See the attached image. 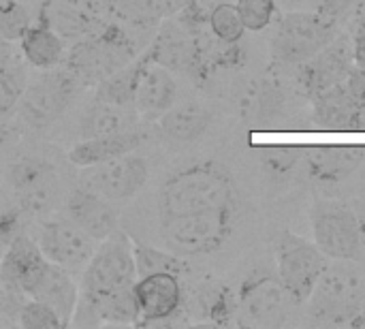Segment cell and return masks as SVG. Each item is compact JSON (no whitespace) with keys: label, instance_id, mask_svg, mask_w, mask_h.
Wrapping results in <instances>:
<instances>
[{"label":"cell","instance_id":"obj_24","mask_svg":"<svg viewBox=\"0 0 365 329\" xmlns=\"http://www.w3.org/2000/svg\"><path fill=\"white\" fill-rule=\"evenodd\" d=\"M139 113L135 107H122L105 101H94L90 105L77 126L79 139H92V137H105V135H115L124 133L130 128H137Z\"/></svg>","mask_w":365,"mask_h":329},{"label":"cell","instance_id":"obj_22","mask_svg":"<svg viewBox=\"0 0 365 329\" xmlns=\"http://www.w3.org/2000/svg\"><path fill=\"white\" fill-rule=\"evenodd\" d=\"M312 120L321 131H357V103L346 83L312 98Z\"/></svg>","mask_w":365,"mask_h":329},{"label":"cell","instance_id":"obj_46","mask_svg":"<svg viewBox=\"0 0 365 329\" xmlns=\"http://www.w3.org/2000/svg\"><path fill=\"white\" fill-rule=\"evenodd\" d=\"M306 2H319V0H306Z\"/></svg>","mask_w":365,"mask_h":329},{"label":"cell","instance_id":"obj_43","mask_svg":"<svg viewBox=\"0 0 365 329\" xmlns=\"http://www.w3.org/2000/svg\"><path fill=\"white\" fill-rule=\"evenodd\" d=\"M357 131H365V107L357 109Z\"/></svg>","mask_w":365,"mask_h":329},{"label":"cell","instance_id":"obj_33","mask_svg":"<svg viewBox=\"0 0 365 329\" xmlns=\"http://www.w3.org/2000/svg\"><path fill=\"white\" fill-rule=\"evenodd\" d=\"M32 24L30 13L24 0H6L0 2V39L6 43L19 41L21 34Z\"/></svg>","mask_w":365,"mask_h":329},{"label":"cell","instance_id":"obj_4","mask_svg":"<svg viewBox=\"0 0 365 329\" xmlns=\"http://www.w3.org/2000/svg\"><path fill=\"white\" fill-rule=\"evenodd\" d=\"M133 58L135 45L130 36L120 26L103 24L66 51L64 66L81 81V86H96Z\"/></svg>","mask_w":365,"mask_h":329},{"label":"cell","instance_id":"obj_40","mask_svg":"<svg viewBox=\"0 0 365 329\" xmlns=\"http://www.w3.org/2000/svg\"><path fill=\"white\" fill-rule=\"evenodd\" d=\"M357 216H359V227H361V250L365 257V203L357 206Z\"/></svg>","mask_w":365,"mask_h":329},{"label":"cell","instance_id":"obj_5","mask_svg":"<svg viewBox=\"0 0 365 329\" xmlns=\"http://www.w3.org/2000/svg\"><path fill=\"white\" fill-rule=\"evenodd\" d=\"M293 302L276 272L261 268L246 276L235 293V325L244 329H280Z\"/></svg>","mask_w":365,"mask_h":329},{"label":"cell","instance_id":"obj_32","mask_svg":"<svg viewBox=\"0 0 365 329\" xmlns=\"http://www.w3.org/2000/svg\"><path fill=\"white\" fill-rule=\"evenodd\" d=\"M17 325L21 329H62L66 328L60 315L41 300H24L17 310Z\"/></svg>","mask_w":365,"mask_h":329},{"label":"cell","instance_id":"obj_15","mask_svg":"<svg viewBox=\"0 0 365 329\" xmlns=\"http://www.w3.org/2000/svg\"><path fill=\"white\" fill-rule=\"evenodd\" d=\"M135 300L139 308L137 325H160L182 310V276L173 272H152L135 280Z\"/></svg>","mask_w":365,"mask_h":329},{"label":"cell","instance_id":"obj_26","mask_svg":"<svg viewBox=\"0 0 365 329\" xmlns=\"http://www.w3.org/2000/svg\"><path fill=\"white\" fill-rule=\"evenodd\" d=\"M284 107V92L278 81L261 79L242 98V116L259 126H269Z\"/></svg>","mask_w":365,"mask_h":329},{"label":"cell","instance_id":"obj_34","mask_svg":"<svg viewBox=\"0 0 365 329\" xmlns=\"http://www.w3.org/2000/svg\"><path fill=\"white\" fill-rule=\"evenodd\" d=\"M235 6L246 30H252V32L265 30L267 26L274 24L278 15L276 0H235Z\"/></svg>","mask_w":365,"mask_h":329},{"label":"cell","instance_id":"obj_20","mask_svg":"<svg viewBox=\"0 0 365 329\" xmlns=\"http://www.w3.org/2000/svg\"><path fill=\"white\" fill-rule=\"evenodd\" d=\"M17 43L24 60L38 71H51L64 64L66 39L41 15L36 24L28 26V30L21 34Z\"/></svg>","mask_w":365,"mask_h":329},{"label":"cell","instance_id":"obj_12","mask_svg":"<svg viewBox=\"0 0 365 329\" xmlns=\"http://www.w3.org/2000/svg\"><path fill=\"white\" fill-rule=\"evenodd\" d=\"M51 263L41 253L38 244L26 233H17L4 248L0 259V283L17 298L30 300L47 276Z\"/></svg>","mask_w":365,"mask_h":329},{"label":"cell","instance_id":"obj_28","mask_svg":"<svg viewBox=\"0 0 365 329\" xmlns=\"http://www.w3.org/2000/svg\"><path fill=\"white\" fill-rule=\"evenodd\" d=\"M133 253H135V263H137L139 276L152 274V272H173V274L182 276L188 272L186 261L171 250H160V248H154V246L133 240Z\"/></svg>","mask_w":365,"mask_h":329},{"label":"cell","instance_id":"obj_45","mask_svg":"<svg viewBox=\"0 0 365 329\" xmlns=\"http://www.w3.org/2000/svg\"><path fill=\"white\" fill-rule=\"evenodd\" d=\"M160 4H171V2H178V0H158Z\"/></svg>","mask_w":365,"mask_h":329},{"label":"cell","instance_id":"obj_18","mask_svg":"<svg viewBox=\"0 0 365 329\" xmlns=\"http://www.w3.org/2000/svg\"><path fill=\"white\" fill-rule=\"evenodd\" d=\"M148 56V54H145ZM178 83L171 71L154 60H145V66L139 75L133 107L143 118H160L169 107L175 105Z\"/></svg>","mask_w":365,"mask_h":329},{"label":"cell","instance_id":"obj_27","mask_svg":"<svg viewBox=\"0 0 365 329\" xmlns=\"http://www.w3.org/2000/svg\"><path fill=\"white\" fill-rule=\"evenodd\" d=\"M145 60H148L145 54L141 58H133L128 64H124L122 69H118L115 73H111L109 77L98 81L96 92H94V101H105V103H113V105H122V107H133L137 81H139V75H141V71L145 66Z\"/></svg>","mask_w":365,"mask_h":329},{"label":"cell","instance_id":"obj_30","mask_svg":"<svg viewBox=\"0 0 365 329\" xmlns=\"http://www.w3.org/2000/svg\"><path fill=\"white\" fill-rule=\"evenodd\" d=\"M207 28L210 32L222 41V43H240L244 32H246V26L237 13V6L235 2L231 0H225L220 2L212 13H210V19H207Z\"/></svg>","mask_w":365,"mask_h":329},{"label":"cell","instance_id":"obj_16","mask_svg":"<svg viewBox=\"0 0 365 329\" xmlns=\"http://www.w3.org/2000/svg\"><path fill=\"white\" fill-rule=\"evenodd\" d=\"M64 214L94 242H103L120 229V216L113 210L111 201L81 186L68 195L64 203Z\"/></svg>","mask_w":365,"mask_h":329},{"label":"cell","instance_id":"obj_14","mask_svg":"<svg viewBox=\"0 0 365 329\" xmlns=\"http://www.w3.org/2000/svg\"><path fill=\"white\" fill-rule=\"evenodd\" d=\"M297 66V88L312 101L317 94L346 81L355 66L351 41L346 36H336L327 47Z\"/></svg>","mask_w":365,"mask_h":329},{"label":"cell","instance_id":"obj_42","mask_svg":"<svg viewBox=\"0 0 365 329\" xmlns=\"http://www.w3.org/2000/svg\"><path fill=\"white\" fill-rule=\"evenodd\" d=\"M355 21L357 24H365V0L357 6V11H355Z\"/></svg>","mask_w":365,"mask_h":329},{"label":"cell","instance_id":"obj_35","mask_svg":"<svg viewBox=\"0 0 365 329\" xmlns=\"http://www.w3.org/2000/svg\"><path fill=\"white\" fill-rule=\"evenodd\" d=\"M21 210L9 188L0 186V244H9L21 227Z\"/></svg>","mask_w":365,"mask_h":329},{"label":"cell","instance_id":"obj_3","mask_svg":"<svg viewBox=\"0 0 365 329\" xmlns=\"http://www.w3.org/2000/svg\"><path fill=\"white\" fill-rule=\"evenodd\" d=\"M306 304L314 325L351 328L365 306V276L353 261L327 263Z\"/></svg>","mask_w":365,"mask_h":329},{"label":"cell","instance_id":"obj_25","mask_svg":"<svg viewBox=\"0 0 365 329\" xmlns=\"http://www.w3.org/2000/svg\"><path fill=\"white\" fill-rule=\"evenodd\" d=\"M30 300H41V302L49 304L60 315L64 325L68 328L73 321L77 302H79V285L73 280L68 270H62L51 263L47 276L43 278L41 287L36 289L34 298H30Z\"/></svg>","mask_w":365,"mask_h":329},{"label":"cell","instance_id":"obj_44","mask_svg":"<svg viewBox=\"0 0 365 329\" xmlns=\"http://www.w3.org/2000/svg\"><path fill=\"white\" fill-rule=\"evenodd\" d=\"M4 137H6V126H4V120H0V148L4 143Z\"/></svg>","mask_w":365,"mask_h":329},{"label":"cell","instance_id":"obj_6","mask_svg":"<svg viewBox=\"0 0 365 329\" xmlns=\"http://www.w3.org/2000/svg\"><path fill=\"white\" fill-rule=\"evenodd\" d=\"M274 253H276V274L289 293L293 306H304L323 270L327 268V257L325 253L308 242L306 238L284 229L276 236L274 240Z\"/></svg>","mask_w":365,"mask_h":329},{"label":"cell","instance_id":"obj_37","mask_svg":"<svg viewBox=\"0 0 365 329\" xmlns=\"http://www.w3.org/2000/svg\"><path fill=\"white\" fill-rule=\"evenodd\" d=\"M364 0H319L317 4H319V13L325 17V19H329L331 24H342V21H346L351 15H355V11H357V6L361 4Z\"/></svg>","mask_w":365,"mask_h":329},{"label":"cell","instance_id":"obj_19","mask_svg":"<svg viewBox=\"0 0 365 329\" xmlns=\"http://www.w3.org/2000/svg\"><path fill=\"white\" fill-rule=\"evenodd\" d=\"M150 60L167 66L169 71H182L197 77L199 71V45L197 36L190 34L180 21L165 24L148 51Z\"/></svg>","mask_w":365,"mask_h":329},{"label":"cell","instance_id":"obj_2","mask_svg":"<svg viewBox=\"0 0 365 329\" xmlns=\"http://www.w3.org/2000/svg\"><path fill=\"white\" fill-rule=\"evenodd\" d=\"M137 278L133 240L126 231L118 229L96 244L92 259L81 272L79 300L94 308L107 300L130 293Z\"/></svg>","mask_w":365,"mask_h":329},{"label":"cell","instance_id":"obj_39","mask_svg":"<svg viewBox=\"0 0 365 329\" xmlns=\"http://www.w3.org/2000/svg\"><path fill=\"white\" fill-rule=\"evenodd\" d=\"M9 60H13V51H11V47H9V43L0 39V66L6 64Z\"/></svg>","mask_w":365,"mask_h":329},{"label":"cell","instance_id":"obj_7","mask_svg":"<svg viewBox=\"0 0 365 329\" xmlns=\"http://www.w3.org/2000/svg\"><path fill=\"white\" fill-rule=\"evenodd\" d=\"M338 36V26L319 11H293L278 19L272 56L282 64H302Z\"/></svg>","mask_w":365,"mask_h":329},{"label":"cell","instance_id":"obj_47","mask_svg":"<svg viewBox=\"0 0 365 329\" xmlns=\"http://www.w3.org/2000/svg\"><path fill=\"white\" fill-rule=\"evenodd\" d=\"M0 2H6V0H0Z\"/></svg>","mask_w":365,"mask_h":329},{"label":"cell","instance_id":"obj_13","mask_svg":"<svg viewBox=\"0 0 365 329\" xmlns=\"http://www.w3.org/2000/svg\"><path fill=\"white\" fill-rule=\"evenodd\" d=\"M45 259L62 270L83 272L88 261L92 259L96 244L88 233H83L75 223L64 218H47L38 229L36 240Z\"/></svg>","mask_w":365,"mask_h":329},{"label":"cell","instance_id":"obj_36","mask_svg":"<svg viewBox=\"0 0 365 329\" xmlns=\"http://www.w3.org/2000/svg\"><path fill=\"white\" fill-rule=\"evenodd\" d=\"M205 313L216 325L235 323V295L229 289H216L207 295Z\"/></svg>","mask_w":365,"mask_h":329},{"label":"cell","instance_id":"obj_31","mask_svg":"<svg viewBox=\"0 0 365 329\" xmlns=\"http://www.w3.org/2000/svg\"><path fill=\"white\" fill-rule=\"evenodd\" d=\"M304 161V150L295 146H269L261 150V167L272 178H284L293 173Z\"/></svg>","mask_w":365,"mask_h":329},{"label":"cell","instance_id":"obj_9","mask_svg":"<svg viewBox=\"0 0 365 329\" xmlns=\"http://www.w3.org/2000/svg\"><path fill=\"white\" fill-rule=\"evenodd\" d=\"M81 88V81L66 66L43 71L36 81L26 86L17 111L28 126L36 131L47 128L64 116Z\"/></svg>","mask_w":365,"mask_h":329},{"label":"cell","instance_id":"obj_21","mask_svg":"<svg viewBox=\"0 0 365 329\" xmlns=\"http://www.w3.org/2000/svg\"><path fill=\"white\" fill-rule=\"evenodd\" d=\"M143 143V133H139L137 128L124 131V133H115V135H105V137H92V139H79L68 152V163H73L75 167H90V165H98L124 154L135 152L139 146Z\"/></svg>","mask_w":365,"mask_h":329},{"label":"cell","instance_id":"obj_41","mask_svg":"<svg viewBox=\"0 0 365 329\" xmlns=\"http://www.w3.org/2000/svg\"><path fill=\"white\" fill-rule=\"evenodd\" d=\"M351 328H365V306L361 308V313L353 319V323H351Z\"/></svg>","mask_w":365,"mask_h":329},{"label":"cell","instance_id":"obj_17","mask_svg":"<svg viewBox=\"0 0 365 329\" xmlns=\"http://www.w3.org/2000/svg\"><path fill=\"white\" fill-rule=\"evenodd\" d=\"M365 150L355 146H317L304 152L308 176L317 184H340L364 163Z\"/></svg>","mask_w":365,"mask_h":329},{"label":"cell","instance_id":"obj_1","mask_svg":"<svg viewBox=\"0 0 365 329\" xmlns=\"http://www.w3.org/2000/svg\"><path fill=\"white\" fill-rule=\"evenodd\" d=\"M160 238L180 257H199L220 250L240 216V188L233 173L216 163L201 161L171 173L158 193Z\"/></svg>","mask_w":365,"mask_h":329},{"label":"cell","instance_id":"obj_38","mask_svg":"<svg viewBox=\"0 0 365 329\" xmlns=\"http://www.w3.org/2000/svg\"><path fill=\"white\" fill-rule=\"evenodd\" d=\"M351 47H353V62H355V66L365 71V24H357L355 21Z\"/></svg>","mask_w":365,"mask_h":329},{"label":"cell","instance_id":"obj_11","mask_svg":"<svg viewBox=\"0 0 365 329\" xmlns=\"http://www.w3.org/2000/svg\"><path fill=\"white\" fill-rule=\"evenodd\" d=\"M148 178H150V167L145 158L130 152L98 165L81 167L79 186L109 201H126L143 191Z\"/></svg>","mask_w":365,"mask_h":329},{"label":"cell","instance_id":"obj_10","mask_svg":"<svg viewBox=\"0 0 365 329\" xmlns=\"http://www.w3.org/2000/svg\"><path fill=\"white\" fill-rule=\"evenodd\" d=\"M6 184L19 210L30 216H47L60 201V178L43 156H19L6 169Z\"/></svg>","mask_w":365,"mask_h":329},{"label":"cell","instance_id":"obj_29","mask_svg":"<svg viewBox=\"0 0 365 329\" xmlns=\"http://www.w3.org/2000/svg\"><path fill=\"white\" fill-rule=\"evenodd\" d=\"M26 86V69L19 62L9 60L6 64L0 66V120H6L17 109V103Z\"/></svg>","mask_w":365,"mask_h":329},{"label":"cell","instance_id":"obj_8","mask_svg":"<svg viewBox=\"0 0 365 329\" xmlns=\"http://www.w3.org/2000/svg\"><path fill=\"white\" fill-rule=\"evenodd\" d=\"M310 225L314 244L327 259L359 261L364 257L361 227L355 208L331 199H319L312 203Z\"/></svg>","mask_w":365,"mask_h":329},{"label":"cell","instance_id":"obj_23","mask_svg":"<svg viewBox=\"0 0 365 329\" xmlns=\"http://www.w3.org/2000/svg\"><path fill=\"white\" fill-rule=\"evenodd\" d=\"M212 124V111L199 103H182L169 107L158 118L160 135L173 143L199 141Z\"/></svg>","mask_w":365,"mask_h":329}]
</instances>
